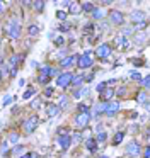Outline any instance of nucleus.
<instances>
[{
  "label": "nucleus",
  "mask_w": 150,
  "mask_h": 158,
  "mask_svg": "<svg viewBox=\"0 0 150 158\" xmlns=\"http://www.w3.org/2000/svg\"><path fill=\"white\" fill-rule=\"evenodd\" d=\"M77 58H78L77 55L68 56V58H63V60H61V63H60V65L63 66V68H68V66H73V65H75V60H77Z\"/></svg>",
  "instance_id": "nucleus-12"
},
{
  "label": "nucleus",
  "mask_w": 150,
  "mask_h": 158,
  "mask_svg": "<svg viewBox=\"0 0 150 158\" xmlns=\"http://www.w3.org/2000/svg\"><path fill=\"white\" fill-rule=\"evenodd\" d=\"M140 153H142V146H140L138 141H130L128 144H126V155L131 158H138Z\"/></svg>",
  "instance_id": "nucleus-2"
},
{
  "label": "nucleus",
  "mask_w": 150,
  "mask_h": 158,
  "mask_svg": "<svg viewBox=\"0 0 150 158\" xmlns=\"http://www.w3.org/2000/svg\"><path fill=\"white\" fill-rule=\"evenodd\" d=\"M119 107H121V104L118 102V100H113V102H106V109H104V114L106 116H116V112L119 110Z\"/></svg>",
  "instance_id": "nucleus-7"
},
{
  "label": "nucleus",
  "mask_w": 150,
  "mask_h": 158,
  "mask_svg": "<svg viewBox=\"0 0 150 158\" xmlns=\"http://www.w3.org/2000/svg\"><path fill=\"white\" fill-rule=\"evenodd\" d=\"M130 77H131L133 80H138V82L142 80V75H140L138 72H131V73H130Z\"/></svg>",
  "instance_id": "nucleus-40"
},
{
  "label": "nucleus",
  "mask_w": 150,
  "mask_h": 158,
  "mask_svg": "<svg viewBox=\"0 0 150 158\" xmlns=\"http://www.w3.org/2000/svg\"><path fill=\"white\" fill-rule=\"evenodd\" d=\"M90 55H92L90 51H85L82 56H78V58H77V60H78V61H77V66H78V68L85 70V68H90V66L94 65V61H92Z\"/></svg>",
  "instance_id": "nucleus-3"
},
{
  "label": "nucleus",
  "mask_w": 150,
  "mask_h": 158,
  "mask_svg": "<svg viewBox=\"0 0 150 158\" xmlns=\"http://www.w3.org/2000/svg\"><path fill=\"white\" fill-rule=\"evenodd\" d=\"M38 124H39V117H38V116H31L29 119L24 123V126H22V127H24V133H26V134H31V133H33V131L38 127Z\"/></svg>",
  "instance_id": "nucleus-4"
},
{
  "label": "nucleus",
  "mask_w": 150,
  "mask_h": 158,
  "mask_svg": "<svg viewBox=\"0 0 150 158\" xmlns=\"http://www.w3.org/2000/svg\"><path fill=\"white\" fill-rule=\"evenodd\" d=\"M95 53H97L99 58H108V56L111 55V46L109 44H101L97 49H95Z\"/></svg>",
  "instance_id": "nucleus-9"
},
{
  "label": "nucleus",
  "mask_w": 150,
  "mask_h": 158,
  "mask_svg": "<svg viewBox=\"0 0 150 158\" xmlns=\"http://www.w3.org/2000/svg\"><path fill=\"white\" fill-rule=\"evenodd\" d=\"M147 27V21H142V22H136V24H135V29H138V31H140V29H145Z\"/></svg>",
  "instance_id": "nucleus-37"
},
{
  "label": "nucleus",
  "mask_w": 150,
  "mask_h": 158,
  "mask_svg": "<svg viewBox=\"0 0 150 158\" xmlns=\"http://www.w3.org/2000/svg\"><path fill=\"white\" fill-rule=\"evenodd\" d=\"M55 44H58V46H61L63 44V38H60V36H58L56 39H55Z\"/></svg>",
  "instance_id": "nucleus-49"
},
{
  "label": "nucleus",
  "mask_w": 150,
  "mask_h": 158,
  "mask_svg": "<svg viewBox=\"0 0 150 158\" xmlns=\"http://www.w3.org/2000/svg\"><path fill=\"white\" fill-rule=\"evenodd\" d=\"M31 5H34V9H36L38 12H41L44 9V2H31Z\"/></svg>",
  "instance_id": "nucleus-29"
},
{
  "label": "nucleus",
  "mask_w": 150,
  "mask_h": 158,
  "mask_svg": "<svg viewBox=\"0 0 150 158\" xmlns=\"http://www.w3.org/2000/svg\"><path fill=\"white\" fill-rule=\"evenodd\" d=\"M123 138H125V133H123V131L116 133V134H114V139H113V144H114V146H116V144H119V143L123 141Z\"/></svg>",
  "instance_id": "nucleus-21"
},
{
  "label": "nucleus",
  "mask_w": 150,
  "mask_h": 158,
  "mask_svg": "<svg viewBox=\"0 0 150 158\" xmlns=\"http://www.w3.org/2000/svg\"><path fill=\"white\" fill-rule=\"evenodd\" d=\"M39 106H41V100L39 99H34L33 102H31V107H33V109H39Z\"/></svg>",
  "instance_id": "nucleus-38"
},
{
  "label": "nucleus",
  "mask_w": 150,
  "mask_h": 158,
  "mask_svg": "<svg viewBox=\"0 0 150 158\" xmlns=\"http://www.w3.org/2000/svg\"><path fill=\"white\" fill-rule=\"evenodd\" d=\"M140 82H142V85L145 87V89H148V77H143V78L140 80Z\"/></svg>",
  "instance_id": "nucleus-43"
},
{
  "label": "nucleus",
  "mask_w": 150,
  "mask_h": 158,
  "mask_svg": "<svg viewBox=\"0 0 150 158\" xmlns=\"http://www.w3.org/2000/svg\"><path fill=\"white\" fill-rule=\"evenodd\" d=\"M58 75H60V73H58V70H56V68H51V66H50V72H48V77L51 78V77H58Z\"/></svg>",
  "instance_id": "nucleus-36"
},
{
  "label": "nucleus",
  "mask_w": 150,
  "mask_h": 158,
  "mask_svg": "<svg viewBox=\"0 0 150 158\" xmlns=\"http://www.w3.org/2000/svg\"><path fill=\"white\" fill-rule=\"evenodd\" d=\"M82 82H84V75H77V77L72 78V83H73V85H78V83H82Z\"/></svg>",
  "instance_id": "nucleus-31"
},
{
  "label": "nucleus",
  "mask_w": 150,
  "mask_h": 158,
  "mask_svg": "<svg viewBox=\"0 0 150 158\" xmlns=\"http://www.w3.org/2000/svg\"><path fill=\"white\" fill-rule=\"evenodd\" d=\"M109 19H111V22L116 24V26H121L123 22H125V15H123L119 10H111L109 12Z\"/></svg>",
  "instance_id": "nucleus-8"
},
{
  "label": "nucleus",
  "mask_w": 150,
  "mask_h": 158,
  "mask_svg": "<svg viewBox=\"0 0 150 158\" xmlns=\"http://www.w3.org/2000/svg\"><path fill=\"white\" fill-rule=\"evenodd\" d=\"M5 29H7V34H9L10 38H14V39H17L20 36V26H19V22H17L15 19H10Z\"/></svg>",
  "instance_id": "nucleus-1"
},
{
  "label": "nucleus",
  "mask_w": 150,
  "mask_h": 158,
  "mask_svg": "<svg viewBox=\"0 0 150 158\" xmlns=\"http://www.w3.org/2000/svg\"><path fill=\"white\" fill-rule=\"evenodd\" d=\"M38 80H39V83H48V82H50V77H48V75H39V77H38Z\"/></svg>",
  "instance_id": "nucleus-35"
},
{
  "label": "nucleus",
  "mask_w": 150,
  "mask_h": 158,
  "mask_svg": "<svg viewBox=\"0 0 150 158\" xmlns=\"http://www.w3.org/2000/svg\"><path fill=\"white\" fill-rule=\"evenodd\" d=\"M72 78H73V73L65 72V73H61V75H58L56 85H58V87H68V85L72 83Z\"/></svg>",
  "instance_id": "nucleus-6"
},
{
  "label": "nucleus",
  "mask_w": 150,
  "mask_h": 158,
  "mask_svg": "<svg viewBox=\"0 0 150 158\" xmlns=\"http://www.w3.org/2000/svg\"><path fill=\"white\" fill-rule=\"evenodd\" d=\"M78 110H80V112H89V107L85 106V104H78Z\"/></svg>",
  "instance_id": "nucleus-42"
},
{
  "label": "nucleus",
  "mask_w": 150,
  "mask_h": 158,
  "mask_svg": "<svg viewBox=\"0 0 150 158\" xmlns=\"http://www.w3.org/2000/svg\"><path fill=\"white\" fill-rule=\"evenodd\" d=\"M89 121H90V114L89 112H78L77 117H75V124H77L80 129H84V127H87Z\"/></svg>",
  "instance_id": "nucleus-5"
},
{
  "label": "nucleus",
  "mask_w": 150,
  "mask_h": 158,
  "mask_svg": "<svg viewBox=\"0 0 150 158\" xmlns=\"http://www.w3.org/2000/svg\"><path fill=\"white\" fill-rule=\"evenodd\" d=\"M0 78H2V73H0Z\"/></svg>",
  "instance_id": "nucleus-57"
},
{
  "label": "nucleus",
  "mask_w": 150,
  "mask_h": 158,
  "mask_svg": "<svg viewBox=\"0 0 150 158\" xmlns=\"http://www.w3.org/2000/svg\"><path fill=\"white\" fill-rule=\"evenodd\" d=\"M113 95H114V90H113V89H104V90L101 92V99H102V100L113 99Z\"/></svg>",
  "instance_id": "nucleus-15"
},
{
  "label": "nucleus",
  "mask_w": 150,
  "mask_h": 158,
  "mask_svg": "<svg viewBox=\"0 0 150 158\" xmlns=\"http://www.w3.org/2000/svg\"><path fill=\"white\" fill-rule=\"evenodd\" d=\"M10 102H12V97H10V95H7L5 99H3V102H2V104H3V106H9Z\"/></svg>",
  "instance_id": "nucleus-45"
},
{
  "label": "nucleus",
  "mask_w": 150,
  "mask_h": 158,
  "mask_svg": "<svg viewBox=\"0 0 150 158\" xmlns=\"http://www.w3.org/2000/svg\"><path fill=\"white\" fill-rule=\"evenodd\" d=\"M44 95L46 97H50V95H53V89H51V87H48L46 90H44Z\"/></svg>",
  "instance_id": "nucleus-47"
},
{
  "label": "nucleus",
  "mask_w": 150,
  "mask_h": 158,
  "mask_svg": "<svg viewBox=\"0 0 150 158\" xmlns=\"http://www.w3.org/2000/svg\"><path fill=\"white\" fill-rule=\"evenodd\" d=\"M58 136H70V133L67 131V127H60L58 129Z\"/></svg>",
  "instance_id": "nucleus-34"
},
{
  "label": "nucleus",
  "mask_w": 150,
  "mask_h": 158,
  "mask_svg": "<svg viewBox=\"0 0 150 158\" xmlns=\"http://www.w3.org/2000/svg\"><path fill=\"white\" fill-rule=\"evenodd\" d=\"M39 34V27L38 26H29V36H33V38H36V36Z\"/></svg>",
  "instance_id": "nucleus-23"
},
{
  "label": "nucleus",
  "mask_w": 150,
  "mask_h": 158,
  "mask_svg": "<svg viewBox=\"0 0 150 158\" xmlns=\"http://www.w3.org/2000/svg\"><path fill=\"white\" fill-rule=\"evenodd\" d=\"M46 114L50 117H56L58 114H60V107H58L56 104H48L46 106Z\"/></svg>",
  "instance_id": "nucleus-10"
},
{
  "label": "nucleus",
  "mask_w": 150,
  "mask_h": 158,
  "mask_svg": "<svg viewBox=\"0 0 150 158\" xmlns=\"http://www.w3.org/2000/svg\"><path fill=\"white\" fill-rule=\"evenodd\" d=\"M31 155H33V153H24L20 158H31Z\"/></svg>",
  "instance_id": "nucleus-53"
},
{
  "label": "nucleus",
  "mask_w": 150,
  "mask_h": 158,
  "mask_svg": "<svg viewBox=\"0 0 150 158\" xmlns=\"http://www.w3.org/2000/svg\"><path fill=\"white\" fill-rule=\"evenodd\" d=\"M17 141H19V134H17V133H14V131H12V133L9 134V143L15 144Z\"/></svg>",
  "instance_id": "nucleus-26"
},
{
  "label": "nucleus",
  "mask_w": 150,
  "mask_h": 158,
  "mask_svg": "<svg viewBox=\"0 0 150 158\" xmlns=\"http://www.w3.org/2000/svg\"><path fill=\"white\" fill-rule=\"evenodd\" d=\"M116 94H118V97H123V95H125V94H126V90H125V89H123V87H121V89H119V90H118V92H116Z\"/></svg>",
  "instance_id": "nucleus-50"
},
{
  "label": "nucleus",
  "mask_w": 150,
  "mask_h": 158,
  "mask_svg": "<svg viewBox=\"0 0 150 158\" xmlns=\"http://www.w3.org/2000/svg\"><path fill=\"white\" fill-rule=\"evenodd\" d=\"M22 58V56H12V58H10V65L12 66H15L17 63H19V60Z\"/></svg>",
  "instance_id": "nucleus-41"
},
{
  "label": "nucleus",
  "mask_w": 150,
  "mask_h": 158,
  "mask_svg": "<svg viewBox=\"0 0 150 158\" xmlns=\"http://www.w3.org/2000/svg\"><path fill=\"white\" fill-rule=\"evenodd\" d=\"M31 158H41V156L38 153H33V155H31Z\"/></svg>",
  "instance_id": "nucleus-54"
},
{
  "label": "nucleus",
  "mask_w": 150,
  "mask_h": 158,
  "mask_svg": "<svg viewBox=\"0 0 150 158\" xmlns=\"http://www.w3.org/2000/svg\"><path fill=\"white\" fill-rule=\"evenodd\" d=\"M85 146H87L89 151H95V148H97V141H95L94 138H89V139L85 141Z\"/></svg>",
  "instance_id": "nucleus-18"
},
{
  "label": "nucleus",
  "mask_w": 150,
  "mask_h": 158,
  "mask_svg": "<svg viewBox=\"0 0 150 158\" xmlns=\"http://www.w3.org/2000/svg\"><path fill=\"white\" fill-rule=\"evenodd\" d=\"M56 19H60V21H65V19H67V12L58 10V12H56Z\"/></svg>",
  "instance_id": "nucleus-39"
},
{
  "label": "nucleus",
  "mask_w": 150,
  "mask_h": 158,
  "mask_svg": "<svg viewBox=\"0 0 150 158\" xmlns=\"http://www.w3.org/2000/svg\"><path fill=\"white\" fill-rule=\"evenodd\" d=\"M70 139H72V143H78V141L82 139V134L80 133H73V134H70Z\"/></svg>",
  "instance_id": "nucleus-30"
},
{
  "label": "nucleus",
  "mask_w": 150,
  "mask_h": 158,
  "mask_svg": "<svg viewBox=\"0 0 150 158\" xmlns=\"http://www.w3.org/2000/svg\"><path fill=\"white\" fill-rule=\"evenodd\" d=\"M106 139H108V134H106L104 131H99V133H97V139H95V141H99V143H104Z\"/></svg>",
  "instance_id": "nucleus-28"
},
{
  "label": "nucleus",
  "mask_w": 150,
  "mask_h": 158,
  "mask_svg": "<svg viewBox=\"0 0 150 158\" xmlns=\"http://www.w3.org/2000/svg\"><path fill=\"white\" fill-rule=\"evenodd\" d=\"M68 5H70V7H68V12H70V14L77 15V14H80V12H82L80 4H77V2H70Z\"/></svg>",
  "instance_id": "nucleus-14"
},
{
  "label": "nucleus",
  "mask_w": 150,
  "mask_h": 158,
  "mask_svg": "<svg viewBox=\"0 0 150 158\" xmlns=\"http://www.w3.org/2000/svg\"><path fill=\"white\" fill-rule=\"evenodd\" d=\"M92 78H94V77H92V73H89V75H87V77H85V80H87V82H90V80H92Z\"/></svg>",
  "instance_id": "nucleus-51"
},
{
  "label": "nucleus",
  "mask_w": 150,
  "mask_h": 158,
  "mask_svg": "<svg viewBox=\"0 0 150 158\" xmlns=\"http://www.w3.org/2000/svg\"><path fill=\"white\" fill-rule=\"evenodd\" d=\"M3 9H5V7H3V4L0 2V12H3Z\"/></svg>",
  "instance_id": "nucleus-55"
},
{
  "label": "nucleus",
  "mask_w": 150,
  "mask_h": 158,
  "mask_svg": "<svg viewBox=\"0 0 150 158\" xmlns=\"http://www.w3.org/2000/svg\"><path fill=\"white\" fill-rule=\"evenodd\" d=\"M106 85H108V83H106V82H101V83H99V85H97V92H102Z\"/></svg>",
  "instance_id": "nucleus-46"
},
{
  "label": "nucleus",
  "mask_w": 150,
  "mask_h": 158,
  "mask_svg": "<svg viewBox=\"0 0 150 158\" xmlns=\"http://www.w3.org/2000/svg\"><path fill=\"white\" fill-rule=\"evenodd\" d=\"M34 94H36V90H34V89H29V90H26V92H24V99H29V97H33L34 95Z\"/></svg>",
  "instance_id": "nucleus-32"
},
{
  "label": "nucleus",
  "mask_w": 150,
  "mask_h": 158,
  "mask_svg": "<svg viewBox=\"0 0 150 158\" xmlns=\"http://www.w3.org/2000/svg\"><path fill=\"white\" fill-rule=\"evenodd\" d=\"M0 153L2 155H9V141H3L0 146Z\"/></svg>",
  "instance_id": "nucleus-27"
},
{
  "label": "nucleus",
  "mask_w": 150,
  "mask_h": 158,
  "mask_svg": "<svg viewBox=\"0 0 150 158\" xmlns=\"http://www.w3.org/2000/svg\"><path fill=\"white\" fill-rule=\"evenodd\" d=\"M114 43H116L118 46H121V48H125V49L128 48V44H130V43H128V39H126L125 36H118V38L114 39Z\"/></svg>",
  "instance_id": "nucleus-16"
},
{
  "label": "nucleus",
  "mask_w": 150,
  "mask_h": 158,
  "mask_svg": "<svg viewBox=\"0 0 150 158\" xmlns=\"http://www.w3.org/2000/svg\"><path fill=\"white\" fill-rule=\"evenodd\" d=\"M135 41H136V43H143V41H147V32H138V34L135 36Z\"/></svg>",
  "instance_id": "nucleus-25"
},
{
  "label": "nucleus",
  "mask_w": 150,
  "mask_h": 158,
  "mask_svg": "<svg viewBox=\"0 0 150 158\" xmlns=\"http://www.w3.org/2000/svg\"><path fill=\"white\" fill-rule=\"evenodd\" d=\"M80 9L84 12H92L94 10V4H90V2H84V4H80Z\"/></svg>",
  "instance_id": "nucleus-20"
},
{
  "label": "nucleus",
  "mask_w": 150,
  "mask_h": 158,
  "mask_svg": "<svg viewBox=\"0 0 150 158\" xmlns=\"http://www.w3.org/2000/svg\"><path fill=\"white\" fill-rule=\"evenodd\" d=\"M10 73H12V77H15L17 75V68H12V70H10Z\"/></svg>",
  "instance_id": "nucleus-52"
},
{
  "label": "nucleus",
  "mask_w": 150,
  "mask_h": 158,
  "mask_svg": "<svg viewBox=\"0 0 150 158\" xmlns=\"http://www.w3.org/2000/svg\"><path fill=\"white\" fill-rule=\"evenodd\" d=\"M104 109H106V102L97 104V106L94 107V116L97 117V116H101V114H104Z\"/></svg>",
  "instance_id": "nucleus-19"
},
{
  "label": "nucleus",
  "mask_w": 150,
  "mask_h": 158,
  "mask_svg": "<svg viewBox=\"0 0 150 158\" xmlns=\"http://www.w3.org/2000/svg\"><path fill=\"white\" fill-rule=\"evenodd\" d=\"M136 100L145 106V104L148 102V94H147V90H140V92L136 94Z\"/></svg>",
  "instance_id": "nucleus-13"
},
{
  "label": "nucleus",
  "mask_w": 150,
  "mask_h": 158,
  "mask_svg": "<svg viewBox=\"0 0 150 158\" xmlns=\"http://www.w3.org/2000/svg\"><path fill=\"white\" fill-rule=\"evenodd\" d=\"M24 151H26V148H24V146H15V148H14V151H12V153L15 155V156H22V155H24Z\"/></svg>",
  "instance_id": "nucleus-24"
},
{
  "label": "nucleus",
  "mask_w": 150,
  "mask_h": 158,
  "mask_svg": "<svg viewBox=\"0 0 150 158\" xmlns=\"http://www.w3.org/2000/svg\"><path fill=\"white\" fill-rule=\"evenodd\" d=\"M133 65H135V66H142L143 61H142V60H138V58H135V60H133Z\"/></svg>",
  "instance_id": "nucleus-48"
},
{
  "label": "nucleus",
  "mask_w": 150,
  "mask_h": 158,
  "mask_svg": "<svg viewBox=\"0 0 150 158\" xmlns=\"http://www.w3.org/2000/svg\"><path fill=\"white\" fill-rule=\"evenodd\" d=\"M143 158H150V148L145 146V150H143Z\"/></svg>",
  "instance_id": "nucleus-44"
},
{
  "label": "nucleus",
  "mask_w": 150,
  "mask_h": 158,
  "mask_svg": "<svg viewBox=\"0 0 150 158\" xmlns=\"http://www.w3.org/2000/svg\"><path fill=\"white\" fill-rule=\"evenodd\" d=\"M58 143H60L61 150H68L72 144V139H70V136H58Z\"/></svg>",
  "instance_id": "nucleus-11"
},
{
  "label": "nucleus",
  "mask_w": 150,
  "mask_h": 158,
  "mask_svg": "<svg viewBox=\"0 0 150 158\" xmlns=\"http://www.w3.org/2000/svg\"><path fill=\"white\" fill-rule=\"evenodd\" d=\"M131 19H133V22H142V21H145V14L140 10H135L131 14Z\"/></svg>",
  "instance_id": "nucleus-17"
},
{
  "label": "nucleus",
  "mask_w": 150,
  "mask_h": 158,
  "mask_svg": "<svg viewBox=\"0 0 150 158\" xmlns=\"http://www.w3.org/2000/svg\"><path fill=\"white\" fill-rule=\"evenodd\" d=\"M67 106H68V97H67V95H61V97H60V102H58V107H60V110L65 109Z\"/></svg>",
  "instance_id": "nucleus-22"
},
{
  "label": "nucleus",
  "mask_w": 150,
  "mask_h": 158,
  "mask_svg": "<svg viewBox=\"0 0 150 158\" xmlns=\"http://www.w3.org/2000/svg\"><path fill=\"white\" fill-rule=\"evenodd\" d=\"M92 15H94L95 19H102V10H99V9H94V10H92Z\"/></svg>",
  "instance_id": "nucleus-33"
},
{
  "label": "nucleus",
  "mask_w": 150,
  "mask_h": 158,
  "mask_svg": "<svg viewBox=\"0 0 150 158\" xmlns=\"http://www.w3.org/2000/svg\"><path fill=\"white\" fill-rule=\"evenodd\" d=\"M101 158H108V156H101Z\"/></svg>",
  "instance_id": "nucleus-56"
}]
</instances>
